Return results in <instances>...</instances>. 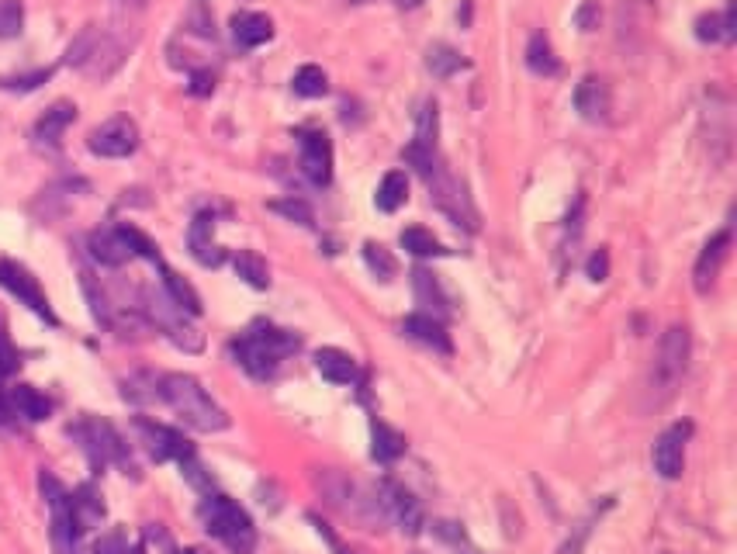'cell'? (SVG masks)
I'll return each instance as SVG.
<instances>
[{"instance_id": "obj_1", "label": "cell", "mask_w": 737, "mask_h": 554, "mask_svg": "<svg viewBox=\"0 0 737 554\" xmlns=\"http://www.w3.org/2000/svg\"><path fill=\"white\" fill-rule=\"evenodd\" d=\"M298 347H302V336L260 319V323H253L246 333H239L229 350H232V357H236V364L250 374V378L267 381L277 374L284 357L298 354Z\"/></svg>"}, {"instance_id": "obj_2", "label": "cell", "mask_w": 737, "mask_h": 554, "mask_svg": "<svg viewBox=\"0 0 737 554\" xmlns=\"http://www.w3.org/2000/svg\"><path fill=\"white\" fill-rule=\"evenodd\" d=\"M156 399L174 409L198 433H218L229 426V413L218 406L212 395L201 388V381L191 378V374H177V371L156 374Z\"/></svg>"}, {"instance_id": "obj_3", "label": "cell", "mask_w": 737, "mask_h": 554, "mask_svg": "<svg viewBox=\"0 0 737 554\" xmlns=\"http://www.w3.org/2000/svg\"><path fill=\"white\" fill-rule=\"evenodd\" d=\"M201 523L205 530L222 541L232 554H253L257 551V527H253L250 513L229 496H205L201 503Z\"/></svg>"}, {"instance_id": "obj_4", "label": "cell", "mask_w": 737, "mask_h": 554, "mask_svg": "<svg viewBox=\"0 0 737 554\" xmlns=\"http://www.w3.org/2000/svg\"><path fill=\"white\" fill-rule=\"evenodd\" d=\"M70 433L77 437L80 451L87 454V461H90V468H94V471L108 468V464H118V468H125V475H135L129 444H125L122 433H118L108 419L84 416L80 423L70 426Z\"/></svg>"}, {"instance_id": "obj_5", "label": "cell", "mask_w": 737, "mask_h": 554, "mask_svg": "<svg viewBox=\"0 0 737 554\" xmlns=\"http://www.w3.org/2000/svg\"><path fill=\"white\" fill-rule=\"evenodd\" d=\"M686 364H689V329L668 326L658 340V350H654L651 378H648V392L654 395V406L672 399L675 385H679L682 374H686Z\"/></svg>"}, {"instance_id": "obj_6", "label": "cell", "mask_w": 737, "mask_h": 554, "mask_svg": "<svg viewBox=\"0 0 737 554\" xmlns=\"http://www.w3.org/2000/svg\"><path fill=\"white\" fill-rule=\"evenodd\" d=\"M122 59H125V46L115 35L104 32V28H97V25H87L84 32L70 42V49H66V63L90 73V77H97V80L111 77V73L122 66Z\"/></svg>"}, {"instance_id": "obj_7", "label": "cell", "mask_w": 737, "mask_h": 554, "mask_svg": "<svg viewBox=\"0 0 737 554\" xmlns=\"http://www.w3.org/2000/svg\"><path fill=\"white\" fill-rule=\"evenodd\" d=\"M146 316L156 329H163V336L177 350H184V354H201L205 350V336L198 333V326H191V316L180 305H174V298L167 291H146Z\"/></svg>"}, {"instance_id": "obj_8", "label": "cell", "mask_w": 737, "mask_h": 554, "mask_svg": "<svg viewBox=\"0 0 737 554\" xmlns=\"http://www.w3.org/2000/svg\"><path fill=\"white\" fill-rule=\"evenodd\" d=\"M39 489L45 496V503L52 509V520H49V541H52V551L56 554H80V527L73 523V513H70V492L63 489V482H59L56 475H49V471H39Z\"/></svg>"}, {"instance_id": "obj_9", "label": "cell", "mask_w": 737, "mask_h": 554, "mask_svg": "<svg viewBox=\"0 0 737 554\" xmlns=\"http://www.w3.org/2000/svg\"><path fill=\"white\" fill-rule=\"evenodd\" d=\"M0 288H7L18 302H25L42 323L59 326V319H56V312H52L49 298H45L39 277L28 271V267H21L18 260H0Z\"/></svg>"}, {"instance_id": "obj_10", "label": "cell", "mask_w": 737, "mask_h": 554, "mask_svg": "<svg viewBox=\"0 0 737 554\" xmlns=\"http://www.w3.org/2000/svg\"><path fill=\"white\" fill-rule=\"evenodd\" d=\"M132 426H135V433H139V444L146 447V454L156 464H163V461L180 464L194 454V447L187 444V437L180 430H174V426L153 423V419H146V416H135Z\"/></svg>"}, {"instance_id": "obj_11", "label": "cell", "mask_w": 737, "mask_h": 554, "mask_svg": "<svg viewBox=\"0 0 737 554\" xmlns=\"http://www.w3.org/2000/svg\"><path fill=\"white\" fill-rule=\"evenodd\" d=\"M87 149L94 156H101V160H125V156H132L135 149H139V129H135V122L125 115L108 118V122L97 125V129L90 132Z\"/></svg>"}, {"instance_id": "obj_12", "label": "cell", "mask_w": 737, "mask_h": 554, "mask_svg": "<svg viewBox=\"0 0 737 554\" xmlns=\"http://www.w3.org/2000/svg\"><path fill=\"white\" fill-rule=\"evenodd\" d=\"M378 506L385 509L388 520H395V523H398V530H402V534H409V537H419V534H423V527H426V513H423V506H419V499L412 496V492L405 489V485H398V482H381V489H378Z\"/></svg>"}, {"instance_id": "obj_13", "label": "cell", "mask_w": 737, "mask_h": 554, "mask_svg": "<svg viewBox=\"0 0 737 554\" xmlns=\"http://www.w3.org/2000/svg\"><path fill=\"white\" fill-rule=\"evenodd\" d=\"M298 149H302V174L312 181L315 187H326L333 181V142H329L326 132L319 129H305L298 132Z\"/></svg>"}, {"instance_id": "obj_14", "label": "cell", "mask_w": 737, "mask_h": 554, "mask_svg": "<svg viewBox=\"0 0 737 554\" xmlns=\"http://www.w3.org/2000/svg\"><path fill=\"white\" fill-rule=\"evenodd\" d=\"M689 433H693V426H689V423H675V426H668L658 440H654L651 461H654V471H658L665 482H675V478L682 475V468H686V440H689Z\"/></svg>"}, {"instance_id": "obj_15", "label": "cell", "mask_w": 737, "mask_h": 554, "mask_svg": "<svg viewBox=\"0 0 737 554\" xmlns=\"http://www.w3.org/2000/svg\"><path fill=\"white\" fill-rule=\"evenodd\" d=\"M187 250L191 257L198 260L201 267H222L225 264V253L222 246L215 243V215L212 212H198L187 229Z\"/></svg>"}, {"instance_id": "obj_16", "label": "cell", "mask_w": 737, "mask_h": 554, "mask_svg": "<svg viewBox=\"0 0 737 554\" xmlns=\"http://www.w3.org/2000/svg\"><path fill=\"white\" fill-rule=\"evenodd\" d=\"M727 253H731V229L717 232V236H713L710 243L703 246V253H699V260H696V271H693V277H696L693 284H696V291H699V295H706V291H710L713 284H717L720 267H724Z\"/></svg>"}, {"instance_id": "obj_17", "label": "cell", "mask_w": 737, "mask_h": 554, "mask_svg": "<svg viewBox=\"0 0 737 554\" xmlns=\"http://www.w3.org/2000/svg\"><path fill=\"white\" fill-rule=\"evenodd\" d=\"M70 513H73V523L80 527V534L101 527L104 513H108V506H104V499H101V489H97L94 482L77 485V489L70 492Z\"/></svg>"}, {"instance_id": "obj_18", "label": "cell", "mask_w": 737, "mask_h": 554, "mask_svg": "<svg viewBox=\"0 0 737 554\" xmlns=\"http://www.w3.org/2000/svg\"><path fill=\"white\" fill-rule=\"evenodd\" d=\"M87 250H90V257H94L101 267H125L132 260V250H129V243L122 239L118 226L115 229L90 232V236H87Z\"/></svg>"}, {"instance_id": "obj_19", "label": "cell", "mask_w": 737, "mask_h": 554, "mask_svg": "<svg viewBox=\"0 0 737 554\" xmlns=\"http://www.w3.org/2000/svg\"><path fill=\"white\" fill-rule=\"evenodd\" d=\"M402 333L409 336V340H416V343H423V347L436 350V354H454V343H450L447 326H443L440 319L426 316V312H416V316L405 319Z\"/></svg>"}, {"instance_id": "obj_20", "label": "cell", "mask_w": 737, "mask_h": 554, "mask_svg": "<svg viewBox=\"0 0 737 554\" xmlns=\"http://www.w3.org/2000/svg\"><path fill=\"white\" fill-rule=\"evenodd\" d=\"M575 108L585 122H606L609 115V87L603 77H582L575 87Z\"/></svg>"}, {"instance_id": "obj_21", "label": "cell", "mask_w": 737, "mask_h": 554, "mask_svg": "<svg viewBox=\"0 0 737 554\" xmlns=\"http://www.w3.org/2000/svg\"><path fill=\"white\" fill-rule=\"evenodd\" d=\"M232 39L243 49H257L263 42L274 39V21L260 11H239L236 18H232Z\"/></svg>"}, {"instance_id": "obj_22", "label": "cell", "mask_w": 737, "mask_h": 554, "mask_svg": "<svg viewBox=\"0 0 737 554\" xmlns=\"http://www.w3.org/2000/svg\"><path fill=\"white\" fill-rule=\"evenodd\" d=\"M73 118H77V108H73L70 101H56L39 118V122H35V132H32L35 142H39V146H52V149H56L59 139H63V132L73 125Z\"/></svg>"}, {"instance_id": "obj_23", "label": "cell", "mask_w": 737, "mask_h": 554, "mask_svg": "<svg viewBox=\"0 0 737 554\" xmlns=\"http://www.w3.org/2000/svg\"><path fill=\"white\" fill-rule=\"evenodd\" d=\"M315 371L326 381H333V385H353L360 374L357 361H353L347 350H336V347H322L319 354H315Z\"/></svg>"}, {"instance_id": "obj_24", "label": "cell", "mask_w": 737, "mask_h": 554, "mask_svg": "<svg viewBox=\"0 0 737 554\" xmlns=\"http://www.w3.org/2000/svg\"><path fill=\"white\" fill-rule=\"evenodd\" d=\"M7 402H11L14 419L21 416V419H28V423H42V419H49L52 413V402L32 385H14L11 392H7Z\"/></svg>"}, {"instance_id": "obj_25", "label": "cell", "mask_w": 737, "mask_h": 554, "mask_svg": "<svg viewBox=\"0 0 737 554\" xmlns=\"http://www.w3.org/2000/svg\"><path fill=\"white\" fill-rule=\"evenodd\" d=\"M412 291H416V302L426 309V316L433 319H443L450 312V302L447 295L440 291V284H436V277L430 271H423V267H416L412 271Z\"/></svg>"}, {"instance_id": "obj_26", "label": "cell", "mask_w": 737, "mask_h": 554, "mask_svg": "<svg viewBox=\"0 0 737 554\" xmlns=\"http://www.w3.org/2000/svg\"><path fill=\"white\" fill-rule=\"evenodd\" d=\"M405 454V437L398 430H391L388 423L374 419L371 423V458L378 464H391Z\"/></svg>"}, {"instance_id": "obj_27", "label": "cell", "mask_w": 737, "mask_h": 554, "mask_svg": "<svg viewBox=\"0 0 737 554\" xmlns=\"http://www.w3.org/2000/svg\"><path fill=\"white\" fill-rule=\"evenodd\" d=\"M468 66H471L468 59L457 49H450L447 42H436V46L426 49V70H430L436 80H450L454 73L468 70Z\"/></svg>"}, {"instance_id": "obj_28", "label": "cell", "mask_w": 737, "mask_h": 554, "mask_svg": "<svg viewBox=\"0 0 737 554\" xmlns=\"http://www.w3.org/2000/svg\"><path fill=\"white\" fill-rule=\"evenodd\" d=\"M526 66H530L537 77H558L561 59L554 56V46H551V39H547L544 32L533 35L530 46H526Z\"/></svg>"}, {"instance_id": "obj_29", "label": "cell", "mask_w": 737, "mask_h": 554, "mask_svg": "<svg viewBox=\"0 0 737 554\" xmlns=\"http://www.w3.org/2000/svg\"><path fill=\"white\" fill-rule=\"evenodd\" d=\"M160 274H163V291L174 298V305H180L187 316H201V295H198V291H194L177 271H170L167 264H160Z\"/></svg>"}, {"instance_id": "obj_30", "label": "cell", "mask_w": 737, "mask_h": 554, "mask_svg": "<svg viewBox=\"0 0 737 554\" xmlns=\"http://www.w3.org/2000/svg\"><path fill=\"white\" fill-rule=\"evenodd\" d=\"M405 198H409V177H405L402 170H391V174H385V181L378 184L374 205H378L381 212H398V208L405 205Z\"/></svg>"}, {"instance_id": "obj_31", "label": "cell", "mask_w": 737, "mask_h": 554, "mask_svg": "<svg viewBox=\"0 0 737 554\" xmlns=\"http://www.w3.org/2000/svg\"><path fill=\"white\" fill-rule=\"evenodd\" d=\"M232 267H236V274L243 277L250 288H260L263 291L270 284V267H267V260H263L260 253L239 250L236 257H232Z\"/></svg>"}, {"instance_id": "obj_32", "label": "cell", "mask_w": 737, "mask_h": 554, "mask_svg": "<svg viewBox=\"0 0 737 554\" xmlns=\"http://www.w3.org/2000/svg\"><path fill=\"white\" fill-rule=\"evenodd\" d=\"M398 243H402V250H409L412 257H443V253H450V250H443V243L433 232H426L419 226L405 229L402 236H398Z\"/></svg>"}, {"instance_id": "obj_33", "label": "cell", "mask_w": 737, "mask_h": 554, "mask_svg": "<svg viewBox=\"0 0 737 554\" xmlns=\"http://www.w3.org/2000/svg\"><path fill=\"white\" fill-rule=\"evenodd\" d=\"M436 136H440V111H436V101H426L416 115V136H412V146L436 149Z\"/></svg>"}, {"instance_id": "obj_34", "label": "cell", "mask_w": 737, "mask_h": 554, "mask_svg": "<svg viewBox=\"0 0 737 554\" xmlns=\"http://www.w3.org/2000/svg\"><path fill=\"white\" fill-rule=\"evenodd\" d=\"M80 288H84V295H87V302H90V316H94V323L97 326H104V329H111V309H108V298H104V291H101V284H97V277L87 271H80Z\"/></svg>"}, {"instance_id": "obj_35", "label": "cell", "mask_w": 737, "mask_h": 554, "mask_svg": "<svg viewBox=\"0 0 737 554\" xmlns=\"http://www.w3.org/2000/svg\"><path fill=\"white\" fill-rule=\"evenodd\" d=\"M291 87H295L298 97H322L329 91V77L322 66H302L291 80Z\"/></svg>"}, {"instance_id": "obj_36", "label": "cell", "mask_w": 737, "mask_h": 554, "mask_svg": "<svg viewBox=\"0 0 737 554\" xmlns=\"http://www.w3.org/2000/svg\"><path fill=\"white\" fill-rule=\"evenodd\" d=\"M118 232H122V239H125V243H129L132 257H146V260H153L156 267L163 264V257H160V250H156V243H153V239H149L142 229H135V226H118Z\"/></svg>"}, {"instance_id": "obj_37", "label": "cell", "mask_w": 737, "mask_h": 554, "mask_svg": "<svg viewBox=\"0 0 737 554\" xmlns=\"http://www.w3.org/2000/svg\"><path fill=\"white\" fill-rule=\"evenodd\" d=\"M25 28V7L21 0H0V39H18Z\"/></svg>"}, {"instance_id": "obj_38", "label": "cell", "mask_w": 737, "mask_h": 554, "mask_svg": "<svg viewBox=\"0 0 737 554\" xmlns=\"http://www.w3.org/2000/svg\"><path fill=\"white\" fill-rule=\"evenodd\" d=\"M364 264H367V271L371 274H378L381 281H391V277H395V260H391V253L385 250V246H378V243H364Z\"/></svg>"}, {"instance_id": "obj_39", "label": "cell", "mask_w": 737, "mask_h": 554, "mask_svg": "<svg viewBox=\"0 0 737 554\" xmlns=\"http://www.w3.org/2000/svg\"><path fill=\"white\" fill-rule=\"evenodd\" d=\"M122 395L135 406H146V402H160L156 399V374H135V378L125 381Z\"/></svg>"}, {"instance_id": "obj_40", "label": "cell", "mask_w": 737, "mask_h": 554, "mask_svg": "<svg viewBox=\"0 0 737 554\" xmlns=\"http://www.w3.org/2000/svg\"><path fill=\"white\" fill-rule=\"evenodd\" d=\"M267 208H270V212H277V215H284V219L298 222V226H315V215H312V208H308L302 198H288V201H270Z\"/></svg>"}, {"instance_id": "obj_41", "label": "cell", "mask_w": 737, "mask_h": 554, "mask_svg": "<svg viewBox=\"0 0 737 554\" xmlns=\"http://www.w3.org/2000/svg\"><path fill=\"white\" fill-rule=\"evenodd\" d=\"M18 368H21V354H18V347L11 343V336H7L4 319H0V378H11Z\"/></svg>"}, {"instance_id": "obj_42", "label": "cell", "mask_w": 737, "mask_h": 554, "mask_svg": "<svg viewBox=\"0 0 737 554\" xmlns=\"http://www.w3.org/2000/svg\"><path fill=\"white\" fill-rule=\"evenodd\" d=\"M180 471H184V478L194 485V489L205 492V496H212V475H208L205 464L198 461V454H191L187 461H180Z\"/></svg>"}, {"instance_id": "obj_43", "label": "cell", "mask_w": 737, "mask_h": 554, "mask_svg": "<svg viewBox=\"0 0 737 554\" xmlns=\"http://www.w3.org/2000/svg\"><path fill=\"white\" fill-rule=\"evenodd\" d=\"M94 554H132L129 534H125V530H118V527L108 530V534L94 544Z\"/></svg>"}, {"instance_id": "obj_44", "label": "cell", "mask_w": 737, "mask_h": 554, "mask_svg": "<svg viewBox=\"0 0 737 554\" xmlns=\"http://www.w3.org/2000/svg\"><path fill=\"white\" fill-rule=\"evenodd\" d=\"M696 39L699 42H724V18L720 14H703L696 21Z\"/></svg>"}, {"instance_id": "obj_45", "label": "cell", "mask_w": 737, "mask_h": 554, "mask_svg": "<svg viewBox=\"0 0 737 554\" xmlns=\"http://www.w3.org/2000/svg\"><path fill=\"white\" fill-rule=\"evenodd\" d=\"M187 91L194 97H208L215 91V73L208 70V66H194L191 70V84H187Z\"/></svg>"}, {"instance_id": "obj_46", "label": "cell", "mask_w": 737, "mask_h": 554, "mask_svg": "<svg viewBox=\"0 0 737 554\" xmlns=\"http://www.w3.org/2000/svg\"><path fill=\"white\" fill-rule=\"evenodd\" d=\"M585 274H589V281H606L609 277V250L606 246H599V250L592 253L589 264H585Z\"/></svg>"}, {"instance_id": "obj_47", "label": "cell", "mask_w": 737, "mask_h": 554, "mask_svg": "<svg viewBox=\"0 0 737 554\" xmlns=\"http://www.w3.org/2000/svg\"><path fill=\"white\" fill-rule=\"evenodd\" d=\"M599 18H603V11H599L596 0H585V4L575 11V25L582 28V32H592V28L599 25Z\"/></svg>"}, {"instance_id": "obj_48", "label": "cell", "mask_w": 737, "mask_h": 554, "mask_svg": "<svg viewBox=\"0 0 737 554\" xmlns=\"http://www.w3.org/2000/svg\"><path fill=\"white\" fill-rule=\"evenodd\" d=\"M146 541H153L163 554H180L177 544H174V537H170L167 530L160 527V523H149V527H146Z\"/></svg>"}, {"instance_id": "obj_49", "label": "cell", "mask_w": 737, "mask_h": 554, "mask_svg": "<svg viewBox=\"0 0 737 554\" xmlns=\"http://www.w3.org/2000/svg\"><path fill=\"white\" fill-rule=\"evenodd\" d=\"M436 534H440L443 541H464L461 523H436Z\"/></svg>"}, {"instance_id": "obj_50", "label": "cell", "mask_w": 737, "mask_h": 554, "mask_svg": "<svg viewBox=\"0 0 737 554\" xmlns=\"http://www.w3.org/2000/svg\"><path fill=\"white\" fill-rule=\"evenodd\" d=\"M11 423H14L11 402H7V392L0 388V430H4V426H11Z\"/></svg>"}, {"instance_id": "obj_51", "label": "cell", "mask_w": 737, "mask_h": 554, "mask_svg": "<svg viewBox=\"0 0 737 554\" xmlns=\"http://www.w3.org/2000/svg\"><path fill=\"white\" fill-rule=\"evenodd\" d=\"M395 4H398V7H419V4H423V0H395Z\"/></svg>"}, {"instance_id": "obj_52", "label": "cell", "mask_w": 737, "mask_h": 554, "mask_svg": "<svg viewBox=\"0 0 737 554\" xmlns=\"http://www.w3.org/2000/svg\"><path fill=\"white\" fill-rule=\"evenodd\" d=\"M184 554H212V551H205V548H187Z\"/></svg>"}, {"instance_id": "obj_53", "label": "cell", "mask_w": 737, "mask_h": 554, "mask_svg": "<svg viewBox=\"0 0 737 554\" xmlns=\"http://www.w3.org/2000/svg\"><path fill=\"white\" fill-rule=\"evenodd\" d=\"M350 4H371V0H350Z\"/></svg>"}, {"instance_id": "obj_54", "label": "cell", "mask_w": 737, "mask_h": 554, "mask_svg": "<svg viewBox=\"0 0 737 554\" xmlns=\"http://www.w3.org/2000/svg\"><path fill=\"white\" fill-rule=\"evenodd\" d=\"M132 554H146V551H142V548H135V551H132Z\"/></svg>"}]
</instances>
